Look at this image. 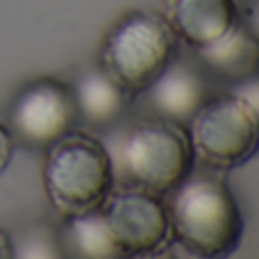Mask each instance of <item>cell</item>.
<instances>
[{
    "label": "cell",
    "mask_w": 259,
    "mask_h": 259,
    "mask_svg": "<svg viewBox=\"0 0 259 259\" xmlns=\"http://www.w3.org/2000/svg\"><path fill=\"white\" fill-rule=\"evenodd\" d=\"M62 255L82 257V259H116L123 257L118 243L114 241L107 228L103 211H87V214L64 216L62 230L57 232Z\"/></svg>",
    "instance_id": "11"
},
{
    "label": "cell",
    "mask_w": 259,
    "mask_h": 259,
    "mask_svg": "<svg viewBox=\"0 0 259 259\" xmlns=\"http://www.w3.org/2000/svg\"><path fill=\"white\" fill-rule=\"evenodd\" d=\"M257 77H259V73H257Z\"/></svg>",
    "instance_id": "17"
},
{
    "label": "cell",
    "mask_w": 259,
    "mask_h": 259,
    "mask_svg": "<svg viewBox=\"0 0 259 259\" xmlns=\"http://www.w3.org/2000/svg\"><path fill=\"white\" fill-rule=\"evenodd\" d=\"M168 23L189 48L198 50L219 41L239 23L234 0H168Z\"/></svg>",
    "instance_id": "9"
},
{
    "label": "cell",
    "mask_w": 259,
    "mask_h": 259,
    "mask_svg": "<svg viewBox=\"0 0 259 259\" xmlns=\"http://www.w3.org/2000/svg\"><path fill=\"white\" fill-rule=\"evenodd\" d=\"M109 152L121 187L141 189L159 198L178 189L196 166L187 125L159 116L123 130Z\"/></svg>",
    "instance_id": "2"
},
{
    "label": "cell",
    "mask_w": 259,
    "mask_h": 259,
    "mask_svg": "<svg viewBox=\"0 0 259 259\" xmlns=\"http://www.w3.org/2000/svg\"><path fill=\"white\" fill-rule=\"evenodd\" d=\"M73 96H75L77 103L80 121H87L89 125H109V123H114L116 118L123 116L127 100L132 98L103 68L84 73L73 84Z\"/></svg>",
    "instance_id": "12"
},
{
    "label": "cell",
    "mask_w": 259,
    "mask_h": 259,
    "mask_svg": "<svg viewBox=\"0 0 259 259\" xmlns=\"http://www.w3.org/2000/svg\"><path fill=\"white\" fill-rule=\"evenodd\" d=\"M44 187L62 216H75L103 207L116 187V173L107 143L82 130H71L46 148Z\"/></svg>",
    "instance_id": "3"
},
{
    "label": "cell",
    "mask_w": 259,
    "mask_h": 259,
    "mask_svg": "<svg viewBox=\"0 0 259 259\" xmlns=\"http://www.w3.org/2000/svg\"><path fill=\"white\" fill-rule=\"evenodd\" d=\"M14 148H16V141H14L12 132L5 123H0V175L9 168L14 159Z\"/></svg>",
    "instance_id": "14"
},
{
    "label": "cell",
    "mask_w": 259,
    "mask_h": 259,
    "mask_svg": "<svg viewBox=\"0 0 259 259\" xmlns=\"http://www.w3.org/2000/svg\"><path fill=\"white\" fill-rule=\"evenodd\" d=\"M14 257H39V259H53L62 257L57 232H50L48 228H32L23 234L18 241H14Z\"/></svg>",
    "instance_id": "13"
},
{
    "label": "cell",
    "mask_w": 259,
    "mask_h": 259,
    "mask_svg": "<svg viewBox=\"0 0 259 259\" xmlns=\"http://www.w3.org/2000/svg\"><path fill=\"white\" fill-rule=\"evenodd\" d=\"M178 41L166 16L134 9L107 32L100 48V64L130 96H141L178 57Z\"/></svg>",
    "instance_id": "4"
},
{
    "label": "cell",
    "mask_w": 259,
    "mask_h": 259,
    "mask_svg": "<svg viewBox=\"0 0 259 259\" xmlns=\"http://www.w3.org/2000/svg\"><path fill=\"white\" fill-rule=\"evenodd\" d=\"M143 94L148 96V103H150L155 116L184 123V125L211 96L209 84L200 73V68L178 57Z\"/></svg>",
    "instance_id": "8"
},
{
    "label": "cell",
    "mask_w": 259,
    "mask_h": 259,
    "mask_svg": "<svg viewBox=\"0 0 259 259\" xmlns=\"http://www.w3.org/2000/svg\"><path fill=\"white\" fill-rule=\"evenodd\" d=\"M198 62L221 80L241 84L259 73V34L241 23L232 27L219 41L198 48Z\"/></svg>",
    "instance_id": "10"
},
{
    "label": "cell",
    "mask_w": 259,
    "mask_h": 259,
    "mask_svg": "<svg viewBox=\"0 0 259 259\" xmlns=\"http://www.w3.org/2000/svg\"><path fill=\"white\" fill-rule=\"evenodd\" d=\"M166 198L173 241L189 255L214 259L237 250L243 234V214L223 178L191 170Z\"/></svg>",
    "instance_id": "1"
},
{
    "label": "cell",
    "mask_w": 259,
    "mask_h": 259,
    "mask_svg": "<svg viewBox=\"0 0 259 259\" xmlns=\"http://www.w3.org/2000/svg\"><path fill=\"white\" fill-rule=\"evenodd\" d=\"M100 211L123 257L159 255L173 241L166 202L155 193L121 187L109 193Z\"/></svg>",
    "instance_id": "7"
},
{
    "label": "cell",
    "mask_w": 259,
    "mask_h": 259,
    "mask_svg": "<svg viewBox=\"0 0 259 259\" xmlns=\"http://www.w3.org/2000/svg\"><path fill=\"white\" fill-rule=\"evenodd\" d=\"M14 257V239L0 228V259Z\"/></svg>",
    "instance_id": "15"
},
{
    "label": "cell",
    "mask_w": 259,
    "mask_h": 259,
    "mask_svg": "<svg viewBox=\"0 0 259 259\" xmlns=\"http://www.w3.org/2000/svg\"><path fill=\"white\" fill-rule=\"evenodd\" d=\"M252 30H255L257 32V34H259V9H257V12H255V16H252Z\"/></svg>",
    "instance_id": "16"
},
{
    "label": "cell",
    "mask_w": 259,
    "mask_h": 259,
    "mask_svg": "<svg viewBox=\"0 0 259 259\" xmlns=\"http://www.w3.org/2000/svg\"><path fill=\"white\" fill-rule=\"evenodd\" d=\"M80 112L73 87L55 77H36L18 89L7 109L14 141L30 148H48L77 127Z\"/></svg>",
    "instance_id": "6"
},
{
    "label": "cell",
    "mask_w": 259,
    "mask_h": 259,
    "mask_svg": "<svg viewBox=\"0 0 259 259\" xmlns=\"http://www.w3.org/2000/svg\"><path fill=\"white\" fill-rule=\"evenodd\" d=\"M193 159L209 170H232L259 152V112L243 96H209L187 123Z\"/></svg>",
    "instance_id": "5"
}]
</instances>
